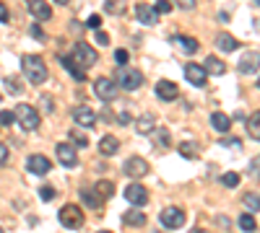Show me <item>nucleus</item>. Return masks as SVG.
Segmentation results:
<instances>
[{
  "label": "nucleus",
  "mask_w": 260,
  "mask_h": 233,
  "mask_svg": "<svg viewBox=\"0 0 260 233\" xmlns=\"http://www.w3.org/2000/svg\"><path fill=\"white\" fill-rule=\"evenodd\" d=\"M193 233H208V231H203V228H195V231H193Z\"/></svg>",
  "instance_id": "49"
},
{
  "label": "nucleus",
  "mask_w": 260,
  "mask_h": 233,
  "mask_svg": "<svg viewBox=\"0 0 260 233\" xmlns=\"http://www.w3.org/2000/svg\"><path fill=\"white\" fill-rule=\"evenodd\" d=\"M198 150H200V145L195 143V140H185V143H179V156L187 158V161H195Z\"/></svg>",
  "instance_id": "25"
},
{
  "label": "nucleus",
  "mask_w": 260,
  "mask_h": 233,
  "mask_svg": "<svg viewBox=\"0 0 260 233\" xmlns=\"http://www.w3.org/2000/svg\"><path fill=\"white\" fill-rule=\"evenodd\" d=\"M81 200H84L86 207H91V210H99L101 202H104V200L96 194V189H81Z\"/></svg>",
  "instance_id": "26"
},
{
  "label": "nucleus",
  "mask_w": 260,
  "mask_h": 233,
  "mask_svg": "<svg viewBox=\"0 0 260 233\" xmlns=\"http://www.w3.org/2000/svg\"><path fill=\"white\" fill-rule=\"evenodd\" d=\"M8 163V145L0 143V166H5Z\"/></svg>",
  "instance_id": "45"
},
{
  "label": "nucleus",
  "mask_w": 260,
  "mask_h": 233,
  "mask_svg": "<svg viewBox=\"0 0 260 233\" xmlns=\"http://www.w3.org/2000/svg\"><path fill=\"white\" fill-rule=\"evenodd\" d=\"M39 197H42L44 202H52V200H55V189H52V186H42V189H39Z\"/></svg>",
  "instance_id": "38"
},
{
  "label": "nucleus",
  "mask_w": 260,
  "mask_h": 233,
  "mask_svg": "<svg viewBox=\"0 0 260 233\" xmlns=\"http://www.w3.org/2000/svg\"><path fill=\"white\" fill-rule=\"evenodd\" d=\"M135 130H138L141 135H151V130H154V116L151 114L138 116V119H135Z\"/></svg>",
  "instance_id": "29"
},
{
  "label": "nucleus",
  "mask_w": 260,
  "mask_h": 233,
  "mask_svg": "<svg viewBox=\"0 0 260 233\" xmlns=\"http://www.w3.org/2000/svg\"><path fill=\"white\" fill-rule=\"evenodd\" d=\"M156 96L162 101H174L179 96V88H177V83H172V80H159V83H156Z\"/></svg>",
  "instance_id": "17"
},
{
  "label": "nucleus",
  "mask_w": 260,
  "mask_h": 233,
  "mask_svg": "<svg viewBox=\"0 0 260 233\" xmlns=\"http://www.w3.org/2000/svg\"><path fill=\"white\" fill-rule=\"evenodd\" d=\"M177 3H179V8H182V10H193L198 5V0H177Z\"/></svg>",
  "instance_id": "42"
},
{
  "label": "nucleus",
  "mask_w": 260,
  "mask_h": 233,
  "mask_svg": "<svg viewBox=\"0 0 260 233\" xmlns=\"http://www.w3.org/2000/svg\"><path fill=\"white\" fill-rule=\"evenodd\" d=\"M58 218H60V223L65 228H71V231H76V228L84 226V210L78 207V205H65L60 213H58Z\"/></svg>",
  "instance_id": "5"
},
{
  "label": "nucleus",
  "mask_w": 260,
  "mask_h": 233,
  "mask_svg": "<svg viewBox=\"0 0 260 233\" xmlns=\"http://www.w3.org/2000/svg\"><path fill=\"white\" fill-rule=\"evenodd\" d=\"M94 93L107 104V101H115L117 99L120 86H117V80H112V78H96L94 80Z\"/></svg>",
  "instance_id": "6"
},
{
  "label": "nucleus",
  "mask_w": 260,
  "mask_h": 233,
  "mask_svg": "<svg viewBox=\"0 0 260 233\" xmlns=\"http://www.w3.org/2000/svg\"><path fill=\"white\" fill-rule=\"evenodd\" d=\"M151 137H154L156 148H169V143H172V135H169L167 130H162V127H154V130H151Z\"/></svg>",
  "instance_id": "28"
},
{
  "label": "nucleus",
  "mask_w": 260,
  "mask_h": 233,
  "mask_svg": "<svg viewBox=\"0 0 260 233\" xmlns=\"http://www.w3.org/2000/svg\"><path fill=\"white\" fill-rule=\"evenodd\" d=\"M216 47L221 52H234V50H240V42H237L232 34H227V31H221L219 37H216Z\"/></svg>",
  "instance_id": "23"
},
{
  "label": "nucleus",
  "mask_w": 260,
  "mask_h": 233,
  "mask_svg": "<svg viewBox=\"0 0 260 233\" xmlns=\"http://www.w3.org/2000/svg\"><path fill=\"white\" fill-rule=\"evenodd\" d=\"M0 233H3V228H0Z\"/></svg>",
  "instance_id": "53"
},
{
  "label": "nucleus",
  "mask_w": 260,
  "mask_h": 233,
  "mask_svg": "<svg viewBox=\"0 0 260 233\" xmlns=\"http://www.w3.org/2000/svg\"><path fill=\"white\" fill-rule=\"evenodd\" d=\"M26 169H29V174H37V176H42V174H50L52 163H50L47 156L34 153V156H29V161H26Z\"/></svg>",
  "instance_id": "11"
},
{
  "label": "nucleus",
  "mask_w": 260,
  "mask_h": 233,
  "mask_svg": "<svg viewBox=\"0 0 260 233\" xmlns=\"http://www.w3.org/2000/svg\"><path fill=\"white\" fill-rule=\"evenodd\" d=\"M247 132L253 140H260V112H255L250 119H247Z\"/></svg>",
  "instance_id": "31"
},
{
  "label": "nucleus",
  "mask_w": 260,
  "mask_h": 233,
  "mask_svg": "<svg viewBox=\"0 0 260 233\" xmlns=\"http://www.w3.org/2000/svg\"><path fill=\"white\" fill-rule=\"evenodd\" d=\"M122 171H125V176H130V179H141V176H146V174H149V163H146L141 156H133V158L125 161Z\"/></svg>",
  "instance_id": "8"
},
{
  "label": "nucleus",
  "mask_w": 260,
  "mask_h": 233,
  "mask_svg": "<svg viewBox=\"0 0 260 233\" xmlns=\"http://www.w3.org/2000/svg\"><path fill=\"white\" fill-rule=\"evenodd\" d=\"M221 184H224V186H237V184H240V174H234V171L224 174V176H221Z\"/></svg>",
  "instance_id": "36"
},
{
  "label": "nucleus",
  "mask_w": 260,
  "mask_h": 233,
  "mask_svg": "<svg viewBox=\"0 0 260 233\" xmlns=\"http://www.w3.org/2000/svg\"><path fill=\"white\" fill-rule=\"evenodd\" d=\"M13 122H16V114L13 112H0V124L8 127V124H13Z\"/></svg>",
  "instance_id": "39"
},
{
  "label": "nucleus",
  "mask_w": 260,
  "mask_h": 233,
  "mask_svg": "<svg viewBox=\"0 0 260 233\" xmlns=\"http://www.w3.org/2000/svg\"><path fill=\"white\" fill-rule=\"evenodd\" d=\"M255 3H258V5H260V0H255Z\"/></svg>",
  "instance_id": "52"
},
{
  "label": "nucleus",
  "mask_w": 260,
  "mask_h": 233,
  "mask_svg": "<svg viewBox=\"0 0 260 233\" xmlns=\"http://www.w3.org/2000/svg\"><path fill=\"white\" fill-rule=\"evenodd\" d=\"M86 26H88V29H99V26H101V18H99V16H88Z\"/></svg>",
  "instance_id": "44"
},
{
  "label": "nucleus",
  "mask_w": 260,
  "mask_h": 233,
  "mask_svg": "<svg viewBox=\"0 0 260 233\" xmlns=\"http://www.w3.org/2000/svg\"><path fill=\"white\" fill-rule=\"evenodd\" d=\"M117 122H120V124H128V122H130V114H128V112H120V114H117Z\"/></svg>",
  "instance_id": "46"
},
{
  "label": "nucleus",
  "mask_w": 260,
  "mask_h": 233,
  "mask_svg": "<svg viewBox=\"0 0 260 233\" xmlns=\"http://www.w3.org/2000/svg\"><path fill=\"white\" fill-rule=\"evenodd\" d=\"M60 65H63V67H65L76 80H86V70L78 65V62H73V57H71V55H60Z\"/></svg>",
  "instance_id": "18"
},
{
  "label": "nucleus",
  "mask_w": 260,
  "mask_h": 233,
  "mask_svg": "<svg viewBox=\"0 0 260 233\" xmlns=\"http://www.w3.org/2000/svg\"><path fill=\"white\" fill-rule=\"evenodd\" d=\"M135 18H138L141 23H146V26H154V23L159 21V13H156L154 5L138 3V5H135Z\"/></svg>",
  "instance_id": "16"
},
{
  "label": "nucleus",
  "mask_w": 260,
  "mask_h": 233,
  "mask_svg": "<svg viewBox=\"0 0 260 233\" xmlns=\"http://www.w3.org/2000/svg\"><path fill=\"white\" fill-rule=\"evenodd\" d=\"M128 8V0H104V10L109 16H122Z\"/></svg>",
  "instance_id": "27"
},
{
  "label": "nucleus",
  "mask_w": 260,
  "mask_h": 233,
  "mask_svg": "<svg viewBox=\"0 0 260 233\" xmlns=\"http://www.w3.org/2000/svg\"><path fill=\"white\" fill-rule=\"evenodd\" d=\"M55 153H58V161L63 163L65 169L78 166V153H76V145H71V143H60L58 148H55Z\"/></svg>",
  "instance_id": "9"
},
{
  "label": "nucleus",
  "mask_w": 260,
  "mask_h": 233,
  "mask_svg": "<svg viewBox=\"0 0 260 233\" xmlns=\"http://www.w3.org/2000/svg\"><path fill=\"white\" fill-rule=\"evenodd\" d=\"M185 78L190 80L193 86H206V80H208V73H206V67L203 65H195V62H187L185 65Z\"/></svg>",
  "instance_id": "13"
},
{
  "label": "nucleus",
  "mask_w": 260,
  "mask_h": 233,
  "mask_svg": "<svg viewBox=\"0 0 260 233\" xmlns=\"http://www.w3.org/2000/svg\"><path fill=\"white\" fill-rule=\"evenodd\" d=\"M240 73H245V75H253V73H258L260 70V52L258 50H250V52H245L242 55V60H240Z\"/></svg>",
  "instance_id": "10"
},
{
  "label": "nucleus",
  "mask_w": 260,
  "mask_h": 233,
  "mask_svg": "<svg viewBox=\"0 0 260 233\" xmlns=\"http://www.w3.org/2000/svg\"><path fill=\"white\" fill-rule=\"evenodd\" d=\"M26 8H29V13L37 18V21H50L52 18V8L44 3V0H29Z\"/></svg>",
  "instance_id": "15"
},
{
  "label": "nucleus",
  "mask_w": 260,
  "mask_h": 233,
  "mask_svg": "<svg viewBox=\"0 0 260 233\" xmlns=\"http://www.w3.org/2000/svg\"><path fill=\"white\" fill-rule=\"evenodd\" d=\"M154 8H156V13L162 16V13H169V10H172V3H169V0H159Z\"/></svg>",
  "instance_id": "40"
},
{
  "label": "nucleus",
  "mask_w": 260,
  "mask_h": 233,
  "mask_svg": "<svg viewBox=\"0 0 260 233\" xmlns=\"http://www.w3.org/2000/svg\"><path fill=\"white\" fill-rule=\"evenodd\" d=\"M73 122H76L78 127H94L96 114H94V109H88L86 104H84V107H76V109H73Z\"/></svg>",
  "instance_id": "14"
},
{
  "label": "nucleus",
  "mask_w": 260,
  "mask_h": 233,
  "mask_svg": "<svg viewBox=\"0 0 260 233\" xmlns=\"http://www.w3.org/2000/svg\"><path fill=\"white\" fill-rule=\"evenodd\" d=\"M242 202H245V207L250 210V213H258V210H260V194L247 192V194L242 197Z\"/></svg>",
  "instance_id": "32"
},
{
  "label": "nucleus",
  "mask_w": 260,
  "mask_h": 233,
  "mask_svg": "<svg viewBox=\"0 0 260 233\" xmlns=\"http://www.w3.org/2000/svg\"><path fill=\"white\" fill-rule=\"evenodd\" d=\"M71 57H73V62H78L84 70H86V67H91V65H96V60H99L96 50H94L91 44H86V42H78V44L73 47Z\"/></svg>",
  "instance_id": "4"
},
{
  "label": "nucleus",
  "mask_w": 260,
  "mask_h": 233,
  "mask_svg": "<svg viewBox=\"0 0 260 233\" xmlns=\"http://www.w3.org/2000/svg\"><path fill=\"white\" fill-rule=\"evenodd\" d=\"M159 220H162L164 228L174 231V228H182L187 218H185V210H179V207H164L162 215H159Z\"/></svg>",
  "instance_id": "7"
},
{
  "label": "nucleus",
  "mask_w": 260,
  "mask_h": 233,
  "mask_svg": "<svg viewBox=\"0 0 260 233\" xmlns=\"http://www.w3.org/2000/svg\"><path fill=\"white\" fill-rule=\"evenodd\" d=\"M71 140H73L76 148H86V145H88V137H86L81 130H78V127H76V130H71Z\"/></svg>",
  "instance_id": "35"
},
{
  "label": "nucleus",
  "mask_w": 260,
  "mask_h": 233,
  "mask_svg": "<svg viewBox=\"0 0 260 233\" xmlns=\"http://www.w3.org/2000/svg\"><path fill=\"white\" fill-rule=\"evenodd\" d=\"M179 50H182L185 55H195L198 50H200V44H198V39H193V37H185V34H177V37L172 39Z\"/></svg>",
  "instance_id": "20"
},
{
  "label": "nucleus",
  "mask_w": 260,
  "mask_h": 233,
  "mask_svg": "<svg viewBox=\"0 0 260 233\" xmlns=\"http://www.w3.org/2000/svg\"><path fill=\"white\" fill-rule=\"evenodd\" d=\"M99 233H112V231H99Z\"/></svg>",
  "instance_id": "50"
},
{
  "label": "nucleus",
  "mask_w": 260,
  "mask_h": 233,
  "mask_svg": "<svg viewBox=\"0 0 260 233\" xmlns=\"http://www.w3.org/2000/svg\"><path fill=\"white\" fill-rule=\"evenodd\" d=\"M21 73L26 75V80L31 86H42L47 80V62L42 60L39 55H24L21 57Z\"/></svg>",
  "instance_id": "1"
},
{
  "label": "nucleus",
  "mask_w": 260,
  "mask_h": 233,
  "mask_svg": "<svg viewBox=\"0 0 260 233\" xmlns=\"http://www.w3.org/2000/svg\"><path fill=\"white\" fill-rule=\"evenodd\" d=\"M31 37L44 42V31H42V26H39V23H34V26H31Z\"/></svg>",
  "instance_id": "43"
},
{
  "label": "nucleus",
  "mask_w": 260,
  "mask_h": 233,
  "mask_svg": "<svg viewBox=\"0 0 260 233\" xmlns=\"http://www.w3.org/2000/svg\"><path fill=\"white\" fill-rule=\"evenodd\" d=\"M13 114H16V122L24 127L26 132H34L39 127V112L34 107H29V104H18L13 109Z\"/></svg>",
  "instance_id": "2"
},
{
  "label": "nucleus",
  "mask_w": 260,
  "mask_h": 233,
  "mask_svg": "<svg viewBox=\"0 0 260 233\" xmlns=\"http://www.w3.org/2000/svg\"><path fill=\"white\" fill-rule=\"evenodd\" d=\"M96 44L107 47V44H109V34H107V31H96Z\"/></svg>",
  "instance_id": "41"
},
{
  "label": "nucleus",
  "mask_w": 260,
  "mask_h": 233,
  "mask_svg": "<svg viewBox=\"0 0 260 233\" xmlns=\"http://www.w3.org/2000/svg\"><path fill=\"white\" fill-rule=\"evenodd\" d=\"M258 88H260V78H258Z\"/></svg>",
  "instance_id": "51"
},
{
  "label": "nucleus",
  "mask_w": 260,
  "mask_h": 233,
  "mask_svg": "<svg viewBox=\"0 0 260 233\" xmlns=\"http://www.w3.org/2000/svg\"><path fill=\"white\" fill-rule=\"evenodd\" d=\"M122 223L130 226V228H141V226H146V215L138 207H133V210H128V213L122 215Z\"/></svg>",
  "instance_id": "22"
},
{
  "label": "nucleus",
  "mask_w": 260,
  "mask_h": 233,
  "mask_svg": "<svg viewBox=\"0 0 260 233\" xmlns=\"http://www.w3.org/2000/svg\"><path fill=\"white\" fill-rule=\"evenodd\" d=\"M125 200H128L133 207H141V205L149 202V192H146L143 184H130L128 189H125Z\"/></svg>",
  "instance_id": "12"
},
{
  "label": "nucleus",
  "mask_w": 260,
  "mask_h": 233,
  "mask_svg": "<svg viewBox=\"0 0 260 233\" xmlns=\"http://www.w3.org/2000/svg\"><path fill=\"white\" fill-rule=\"evenodd\" d=\"M115 60H117V65H120V67H125V65L130 62L128 50H115Z\"/></svg>",
  "instance_id": "37"
},
{
  "label": "nucleus",
  "mask_w": 260,
  "mask_h": 233,
  "mask_svg": "<svg viewBox=\"0 0 260 233\" xmlns=\"http://www.w3.org/2000/svg\"><path fill=\"white\" fill-rule=\"evenodd\" d=\"M203 67H206V73H211V75H224V73H227V62L219 60L216 55H208L206 62H203Z\"/></svg>",
  "instance_id": "21"
},
{
  "label": "nucleus",
  "mask_w": 260,
  "mask_h": 233,
  "mask_svg": "<svg viewBox=\"0 0 260 233\" xmlns=\"http://www.w3.org/2000/svg\"><path fill=\"white\" fill-rule=\"evenodd\" d=\"M211 124L216 127V132H229V127H232V119L224 112H213L211 114Z\"/></svg>",
  "instance_id": "24"
},
{
  "label": "nucleus",
  "mask_w": 260,
  "mask_h": 233,
  "mask_svg": "<svg viewBox=\"0 0 260 233\" xmlns=\"http://www.w3.org/2000/svg\"><path fill=\"white\" fill-rule=\"evenodd\" d=\"M5 91H8V93H13V96H18V93L24 91V86H21V78L8 75V78H5Z\"/></svg>",
  "instance_id": "33"
},
{
  "label": "nucleus",
  "mask_w": 260,
  "mask_h": 233,
  "mask_svg": "<svg viewBox=\"0 0 260 233\" xmlns=\"http://www.w3.org/2000/svg\"><path fill=\"white\" fill-rule=\"evenodd\" d=\"M240 228H242V231H247V233H253V231L258 228V223H255L253 213H245V215H240Z\"/></svg>",
  "instance_id": "34"
},
{
  "label": "nucleus",
  "mask_w": 260,
  "mask_h": 233,
  "mask_svg": "<svg viewBox=\"0 0 260 233\" xmlns=\"http://www.w3.org/2000/svg\"><path fill=\"white\" fill-rule=\"evenodd\" d=\"M94 189H96V194L101 197V200H109V197L115 194V184H112L109 179H101V181H96Z\"/></svg>",
  "instance_id": "30"
},
{
  "label": "nucleus",
  "mask_w": 260,
  "mask_h": 233,
  "mask_svg": "<svg viewBox=\"0 0 260 233\" xmlns=\"http://www.w3.org/2000/svg\"><path fill=\"white\" fill-rule=\"evenodd\" d=\"M143 80L146 75L141 73V70H135V67H120L117 70V86L120 88H125V91H135V88H141L143 86Z\"/></svg>",
  "instance_id": "3"
},
{
  "label": "nucleus",
  "mask_w": 260,
  "mask_h": 233,
  "mask_svg": "<svg viewBox=\"0 0 260 233\" xmlns=\"http://www.w3.org/2000/svg\"><path fill=\"white\" fill-rule=\"evenodd\" d=\"M0 21H8V8L0 3Z\"/></svg>",
  "instance_id": "47"
},
{
  "label": "nucleus",
  "mask_w": 260,
  "mask_h": 233,
  "mask_svg": "<svg viewBox=\"0 0 260 233\" xmlns=\"http://www.w3.org/2000/svg\"><path fill=\"white\" fill-rule=\"evenodd\" d=\"M117 150H120V140H117L115 135H104V137L99 140V153H101V156L109 158V156H115Z\"/></svg>",
  "instance_id": "19"
},
{
  "label": "nucleus",
  "mask_w": 260,
  "mask_h": 233,
  "mask_svg": "<svg viewBox=\"0 0 260 233\" xmlns=\"http://www.w3.org/2000/svg\"><path fill=\"white\" fill-rule=\"evenodd\" d=\"M55 3H58V5H65V3H71V0H55Z\"/></svg>",
  "instance_id": "48"
}]
</instances>
